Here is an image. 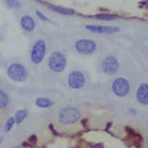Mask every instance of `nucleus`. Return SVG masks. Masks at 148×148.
<instances>
[{
    "label": "nucleus",
    "mask_w": 148,
    "mask_h": 148,
    "mask_svg": "<svg viewBox=\"0 0 148 148\" xmlns=\"http://www.w3.org/2000/svg\"><path fill=\"white\" fill-rule=\"evenodd\" d=\"M51 10L57 12V13L63 14V15H72V14H74L73 10H70V9H66V8H62V7L51 6Z\"/></svg>",
    "instance_id": "2eb2a0df"
},
{
    "label": "nucleus",
    "mask_w": 148,
    "mask_h": 148,
    "mask_svg": "<svg viewBox=\"0 0 148 148\" xmlns=\"http://www.w3.org/2000/svg\"><path fill=\"white\" fill-rule=\"evenodd\" d=\"M20 24L22 29L24 31H26V32H33L36 28V23L34 19L29 15H24L21 18Z\"/></svg>",
    "instance_id": "9b49d317"
},
{
    "label": "nucleus",
    "mask_w": 148,
    "mask_h": 148,
    "mask_svg": "<svg viewBox=\"0 0 148 148\" xmlns=\"http://www.w3.org/2000/svg\"><path fill=\"white\" fill-rule=\"evenodd\" d=\"M101 66L104 73L108 74V75H113V74L116 73V71L119 70L120 64H119V61L116 56H109L106 58H104V60L102 61Z\"/></svg>",
    "instance_id": "0eeeda50"
},
{
    "label": "nucleus",
    "mask_w": 148,
    "mask_h": 148,
    "mask_svg": "<svg viewBox=\"0 0 148 148\" xmlns=\"http://www.w3.org/2000/svg\"><path fill=\"white\" fill-rule=\"evenodd\" d=\"M7 3H8V5L10 7H16L18 5L16 0H7Z\"/></svg>",
    "instance_id": "a211bd4d"
},
{
    "label": "nucleus",
    "mask_w": 148,
    "mask_h": 148,
    "mask_svg": "<svg viewBox=\"0 0 148 148\" xmlns=\"http://www.w3.org/2000/svg\"><path fill=\"white\" fill-rule=\"evenodd\" d=\"M14 123H15V120H14V118H10L8 121H7L6 123V125H5V130L6 131H9L11 130L12 127H13Z\"/></svg>",
    "instance_id": "f3484780"
},
{
    "label": "nucleus",
    "mask_w": 148,
    "mask_h": 148,
    "mask_svg": "<svg viewBox=\"0 0 148 148\" xmlns=\"http://www.w3.org/2000/svg\"><path fill=\"white\" fill-rule=\"evenodd\" d=\"M113 92L118 97H125L128 95V93L130 91V83L125 78L120 77L114 79L113 82Z\"/></svg>",
    "instance_id": "423d86ee"
},
{
    "label": "nucleus",
    "mask_w": 148,
    "mask_h": 148,
    "mask_svg": "<svg viewBox=\"0 0 148 148\" xmlns=\"http://www.w3.org/2000/svg\"><path fill=\"white\" fill-rule=\"evenodd\" d=\"M97 19L100 20H105V21H112V20H116V16L113 15V14H99L96 16Z\"/></svg>",
    "instance_id": "dca6fc26"
},
{
    "label": "nucleus",
    "mask_w": 148,
    "mask_h": 148,
    "mask_svg": "<svg viewBox=\"0 0 148 148\" xmlns=\"http://www.w3.org/2000/svg\"><path fill=\"white\" fill-rule=\"evenodd\" d=\"M136 98L138 102L142 105H147L148 103V86L147 83H142L139 86L136 93Z\"/></svg>",
    "instance_id": "9d476101"
},
{
    "label": "nucleus",
    "mask_w": 148,
    "mask_h": 148,
    "mask_svg": "<svg viewBox=\"0 0 148 148\" xmlns=\"http://www.w3.org/2000/svg\"><path fill=\"white\" fill-rule=\"evenodd\" d=\"M36 105H37L39 108L47 109V108H51V107L53 106V102L51 101L49 99H47V98L40 97L36 100Z\"/></svg>",
    "instance_id": "f8f14e48"
},
{
    "label": "nucleus",
    "mask_w": 148,
    "mask_h": 148,
    "mask_svg": "<svg viewBox=\"0 0 148 148\" xmlns=\"http://www.w3.org/2000/svg\"><path fill=\"white\" fill-rule=\"evenodd\" d=\"M9 104V97L4 91L0 90V109L6 108Z\"/></svg>",
    "instance_id": "ddd939ff"
},
{
    "label": "nucleus",
    "mask_w": 148,
    "mask_h": 148,
    "mask_svg": "<svg viewBox=\"0 0 148 148\" xmlns=\"http://www.w3.org/2000/svg\"><path fill=\"white\" fill-rule=\"evenodd\" d=\"M81 114L79 110L73 107H66L63 108L59 113V121L64 125H72L79 121Z\"/></svg>",
    "instance_id": "f257e3e1"
},
{
    "label": "nucleus",
    "mask_w": 148,
    "mask_h": 148,
    "mask_svg": "<svg viewBox=\"0 0 148 148\" xmlns=\"http://www.w3.org/2000/svg\"><path fill=\"white\" fill-rule=\"evenodd\" d=\"M36 13H37V15L39 16V18H40V19H42V20H44V21H47V20H49V19H47V18L46 16H45L42 13H40V12L37 11V12H36Z\"/></svg>",
    "instance_id": "6ab92c4d"
},
{
    "label": "nucleus",
    "mask_w": 148,
    "mask_h": 148,
    "mask_svg": "<svg viewBox=\"0 0 148 148\" xmlns=\"http://www.w3.org/2000/svg\"><path fill=\"white\" fill-rule=\"evenodd\" d=\"M27 116H28V112L26 111V110H20V111H18L15 114V118H14L15 123H21L24 120H25Z\"/></svg>",
    "instance_id": "4468645a"
},
{
    "label": "nucleus",
    "mask_w": 148,
    "mask_h": 148,
    "mask_svg": "<svg viewBox=\"0 0 148 148\" xmlns=\"http://www.w3.org/2000/svg\"><path fill=\"white\" fill-rule=\"evenodd\" d=\"M75 49L80 54L88 56V54H91L96 51L97 45H96V42L92 40L81 39V40H78L77 42H75Z\"/></svg>",
    "instance_id": "20e7f679"
},
{
    "label": "nucleus",
    "mask_w": 148,
    "mask_h": 148,
    "mask_svg": "<svg viewBox=\"0 0 148 148\" xmlns=\"http://www.w3.org/2000/svg\"><path fill=\"white\" fill-rule=\"evenodd\" d=\"M45 54H46V44L42 40H37L31 51V59L35 64H39L42 61Z\"/></svg>",
    "instance_id": "39448f33"
},
{
    "label": "nucleus",
    "mask_w": 148,
    "mask_h": 148,
    "mask_svg": "<svg viewBox=\"0 0 148 148\" xmlns=\"http://www.w3.org/2000/svg\"><path fill=\"white\" fill-rule=\"evenodd\" d=\"M68 84L73 89H80L85 84V76L81 71H72L68 76Z\"/></svg>",
    "instance_id": "6e6552de"
},
{
    "label": "nucleus",
    "mask_w": 148,
    "mask_h": 148,
    "mask_svg": "<svg viewBox=\"0 0 148 148\" xmlns=\"http://www.w3.org/2000/svg\"><path fill=\"white\" fill-rule=\"evenodd\" d=\"M86 29L90 32L98 33V34H113L119 32L118 27H110V26H96V25H88Z\"/></svg>",
    "instance_id": "1a4fd4ad"
},
{
    "label": "nucleus",
    "mask_w": 148,
    "mask_h": 148,
    "mask_svg": "<svg viewBox=\"0 0 148 148\" xmlns=\"http://www.w3.org/2000/svg\"><path fill=\"white\" fill-rule=\"evenodd\" d=\"M9 78L16 82H23L27 79V69L21 63H13L8 67L7 70Z\"/></svg>",
    "instance_id": "f03ea898"
},
{
    "label": "nucleus",
    "mask_w": 148,
    "mask_h": 148,
    "mask_svg": "<svg viewBox=\"0 0 148 148\" xmlns=\"http://www.w3.org/2000/svg\"><path fill=\"white\" fill-rule=\"evenodd\" d=\"M14 148H25V147H24V146H21V145H19V146H15Z\"/></svg>",
    "instance_id": "aec40b11"
},
{
    "label": "nucleus",
    "mask_w": 148,
    "mask_h": 148,
    "mask_svg": "<svg viewBox=\"0 0 148 148\" xmlns=\"http://www.w3.org/2000/svg\"><path fill=\"white\" fill-rule=\"evenodd\" d=\"M49 66L54 72H61L66 66V58L60 51H53L49 58Z\"/></svg>",
    "instance_id": "7ed1b4c3"
}]
</instances>
